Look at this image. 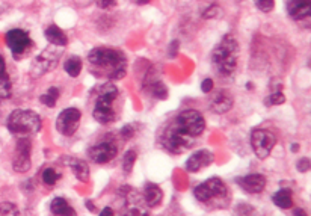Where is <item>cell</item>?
Wrapping results in <instances>:
<instances>
[{
    "mask_svg": "<svg viewBox=\"0 0 311 216\" xmlns=\"http://www.w3.org/2000/svg\"><path fill=\"white\" fill-rule=\"evenodd\" d=\"M204 129L205 120L198 111H183L162 132L160 147L171 154H181L195 145Z\"/></svg>",
    "mask_w": 311,
    "mask_h": 216,
    "instance_id": "obj_1",
    "label": "cell"
},
{
    "mask_svg": "<svg viewBox=\"0 0 311 216\" xmlns=\"http://www.w3.org/2000/svg\"><path fill=\"white\" fill-rule=\"evenodd\" d=\"M88 62L91 71L95 76L106 77L109 80H119L127 73V58L118 48H92L88 55Z\"/></svg>",
    "mask_w": 311,
    "mask_h": 216,
    "instance_id": "obj_2",
    "label": "cell"
},
{
    "mask_svg": "<svg viewBox=\"0 0 311 216\" xmlns=\"http://www.w3.org/2000/svg\"><path fill=\"white\" fill-rule=\"evenodd\" d=\"M239 43L234 37L225 35L212 51V64L215 71L221 77H230L237 68L239 62Z\"/></svg>",
    "mask_w": 311,
    "mask_h": 216,
    "instance_id": "obj_3",
    "label": "cell"
},
{
    "mask_svg": "<svg viewBox=\"0 0 311 216\" xmlns=\"http://www.w3.org/2000/svg\"><path fill=\"white\" fill-rule=\"evenodd\" d=\"M97 96H95V103H94V111H92V117L94 120L103 125H108L116 120V114L113 109V101L119 96V91L116 88V85H113L112 82H108L101 86H98L95 89Z\"/></svg>",
    "mask_w": 311,
    "mask_h": 216,
    "instance_id": "obj_4",
    "label": "cell"
},
{
    "mask_svg": "<svg viewBox=\"0 0 311 216\" xmlns=\"http://www.w3.org/2000/svg\"><path fill=\"white\" fill-rule=\"evenodd\" d=\"M6 127L11 133H14L19 138H29L41 130L43 121L41 117L33 111L17 109L8 117Z\"/></svg>",
    "mask_w": 311,
    "mask_h": 216,
    "instance_id": "obj_5",
    "label": "cell"
},
{
    "mask_svg": "<svg viewBox=\"0 0 311 216\" xmlns=\"http://www.w3.org/2000/svg\"><path fill=\"white\" fill-rule=\"evenodd\" d=\"M228 188L227 185L223 183L221 178L218 177H213V178H209L207 182L198 185L195 189H194V195L195 198L204 203V204H210V203H215V201H222V204L227 207V203L230 200V195H228Z\"/></svg>",
    "mask_w": 311,
    "mask_h": 216,
    "instance_id": "obj_6",
    "label": "cell"
},
{
    "mask_svg": "<svg viewBox=\"0 0 311 216\" xmlns=\"http://www.w3.org/2000/svg\"><path fill=\"white\" fill-rule=\"evenodd\" d=\"M251 145L255 156L265 160L272 153L273 147L277 145V136L266 129H255L251 133Z\"/></svg>",
    "mask_w": 311,
    "mask_h": 216,
    "instance_id": "obj_7",
    "label": "cell"
},
{
    "mask_svg": "<svg viewBox=\"0 0 311 216\" xmlns=\"http://www.w3.org/2000/svg\"><path fill=\"white\" fill-rule=\"evenodd\" d=\"M5 41H6V46L11 50V53H12V56L15 59H20L33 46L29 33L24 32L23 29H11V30H8L6 35H5Z\"/></svg>",
    "mask_w": 311,
    "mask_h": 216,
    "instance_id": "obj_8",
    "label": "cell"
},
{
    "mask_svg": "<svg viewBox=\"0 0 311 216\" xmlns=\"http://www.w3.org/2000/svg\"><path fill=\"white\" fill-rule=\"evenodd\" d=\"M62 55V50L58 48L56 46H51V47H47L41 53L37 56L33 65H32V76L33 77H40L45 73H48L50 70H53L56 65H58V61Z\"/></svg>",
    "mask_w": 311,
    "mask_h": 216,
    "instance_id": "obj_9",
    "label": "cell"
},
{
    "mask_svg": "<svg viewBox=\"0 0 311 216\" xmlns=\"http://www.w3.org/2000/svg\"><path fill=\"white\" fill-rule=\"evenodd\" d=\"M82 112L77 107H67L56 118V130L62 136H73L80 125Z\"/></svg>",
    "mask_w": 311,
    "mask_h": 216,
    "instance_id": "obj_10",
    "label": "cell"
},
{
    "mask_svg": "<svg viewBox=\"0 0 311 216\" xmlns=\"http://www.w3.org/2000/svg\"><path fill=\"white\" fill-rule=\"evenodd\" d=\"M118 154V145L112 141H105L100 144L92 145L88 148V157L91 162L97 165H103L111 162Z\"/></svg>",
    "mask_w": 311,
    "mask_h": 216,
    "instance_id": "obj_11",
    "label": "cell"
},
{
    "mask_svg": "<svg viewBox=\"0 0 311 216\" xmlns=\"http://www.w3.org/2000/svg\"><path fill=\"white\" fill-rule=\"evenodd\" d=\"M32 144L29 138H19L17 148H15V157L12 160V168L15 172H27L32 167L30 160Z\"/></svg>",
    "mask_w": 311,
    "mask_h": 216,
    "instance_id": "obj_12",
    "label": "cell"
},
{
    "mask_svg": "<svg viewBox=\"0 0 311 216\" xmlns=\"http://www.w3.org/2000/svg\"><path fill=\"white\" fill-rule=\"evenodd\" d=\"M236 183L244 189L245 192L257 195L262 193L266 188V177L262 174H249L245 177H237Z\"/></svg>",
    "mask_w": 311,
    "mask_h": 216,
    "instance_id": "obj_13",
    "label": "cell"
},
{
    "mask_svg": "<svg viewBox=\"0 0 311 216\" xmlns=\"http://www.w3.org/2000/svg\"><path fill=\"white\" fill-rule=\"evenodd\" d=\"M215 160V156L212 151L209 150H198L195 151L187 160H186V169L189 172H198L201 169L207 168L209 165H212Z\"/></svg>",
    "mask_w": 311,
    "mask_h": 216,
    "instance_id": "obj_14",
    "label": "cell"
},
{
    "mask_svg": "<svg viewBox=\"0 0 311 216\" xmlns=\"http://www.w3.org/2000/svg\"><path fill=\"white\" fill-rule=\"evenodd\" d=\"M286 9L289 12L290 19L301 22V20L310 19L311 2L310 0H287Z\"/></svg>",
    "mask_w": 311,
    "mask_h": 216,
    "instance_id": "obj_15",
    "label": "cell"
},
{
    "mask_svg": "<svg viewBox=\"0 0 311 216\" xmlns=\"http://www.w3.org/2000/svg\"><path fill=\"white\" fill-rule=\"evenodd\" d=\"M233 103L234 100L227 89L216 91L210 98V107L215 114H227L233 107Z\"/></svg>",
    "mask_w": 311,
    "mask_h": 216,
    "instance_id": "obj_16",
    "label": "cell"
},
{
    "mask_svg": "<svg viewBox=\"0 0 311 216\" xmlns=\"http://www.w3.org/2000/svg\"><path fill=\"white\" fill-rule=\"evenodd\" d=\"M44 35L45 38H47V41H48L51 46H56V47H65V46H67V35H65V32H64L61 27H58L56 24L48 26V27L45 29Z\"/></svg>",
    "mask_w": 311,
    "mask_h": 216,
    "instance_id": "obj_17",
    "label": "cell"
},
{
    "mask_svg": "<svg viewBox=\"0 0 311 216\" xmlns=\"http://www.w3.org/2000/svg\"><path fill=\"white\" fill-rule=\"evenodd\" d=\"M67 165L70 167V169L73 171V174L77 177V180L80 182H88L89 178V167L88 164L82 159H77V157H68Z\"/></svg>",
    "mask_w": 311,
    "mask_h": 216,
    "instance_id": "obj_18",
    "label": "cell"
},
{
    "mask_svg": "<svg viewBox=\"0 0 311 216\" xmlns=\"http://www.w3.org/2000/svg\"><path fill=\"white\" fill-rule=\"evenodd\" d=\"M142 193H144V200H145V203H147L148 207H157L162 203V200H163L162 189L157 185H154V183H147L144 186V192Z\"/></svg>",
    "mask_w": 311,
    "mask_h": 216,
    "instance_id": "obj_19",
    "label": "cell"
},
{
    "mask_svg": "<svg viewBox=\"0 0 311 216\" xmlns=\"http://www.w3.org/2000/svg\"><path fill=\"white\" fill-rule=\"evenodd\" d=\"M11 93H12V85L6 71V62L3 56H0V100L9 98Z\"/></svg>",
    "mask_w": 311,
    "mask_h": 216,
    "instance_id": "obj_20",
    "label": "cell"
},
{
    "mask_svg": "<svg viewBox=\"0 0 311 216\" xmlns=\"http://www.w3.org/2000/svg\"><path fill=\"white\" fill-rule=\"evenodd\" d=\"M272 201L273 204L278 207V209H283V210H289L293 207V198H291V191L290 189H280L278 192L273 193L272 196Z\"/></svg>",
    "mask_w": 311,
    "mask_h": 216,
    "instance_id": "obj_21",
    "label": "cell"
},
{
    "mask_svg": "<svg viewBox=\"0 0 311 216\" xmlns=\"http://www.w3.org/2000/svg\"><path fill=\"white\" fill-rule=\"evenodd\" d=\"M50 212L53 215L65 216V215H76V210L68 204V201H65L64 198H55L50 204Z\"/></svg>",
    "mask_w": 311,
    "mask_h": 216,
    "instance_id": "obj_22",
    "label": "cell"
},
{
    "mask_svg": "<svg viewBox=\"0 0 311 216\" xmlns=\"http://www.w3.org/2000/svg\"><path fill=\"white\" fill-rule=\"evenodd\" d=\"M82 67H83V64H82V59L79 56H70L65 61V65H64L65 73L70 77H77L82 71Z\"/></svg>",
    "mask_w": 311,
    "mask_h": 216,
    "instance_id": "obj_23",
    "label": "cell"
},
{
    "mask_svg": "<svg viewBox=\"0 0 311 216\" xmlns=\"http://www.w3.org/2000/svg\"><path fill=\"white\" fill-rule=\"evenodd\" d=\"M148 91L157 100H166L168 98V88H166V85L163 82H159V80L151 82L148 85Z\"/></svg>",
    "mask_w": 311,
    "mask_h": 216,
    "instance_id": "obj_24",
    "label": "cell"
},
{
    "mask_svg": "<svg viewBox=\"0 0 311 216\" xmlns=\"http://www.w3.org/2000/svg\"><path fill=\"white\" fill-rule=\"evenodd\" d=\"M59 96H61L59 89H58L56 86H51V88L47 89V93H44L43 96L40 97V101H41L43 104H45L47 107H53V106H56Z\"/></svg>",
    "mask_w": 311,
    "mask_h": 216,
    "instance_id": "obj_25",
    "label": "cell"
},
{
    "mask_svg": "<svg viewBox=\"0 0 311 216\" xmlns=\"http://www.w3.org/2000/svg\"><path fill=\"white\" fill-rule=\"evenodd\" d=\"M136 151L134 150H129L124 153V157H123V171L126 175H130L132 174V169L134 167V162H136Z\"/></svg>",
    "mask_w": 311,
    "mask_h": 216,
    "instance_id": "obj_26",
    "label": "cell"
},
{
    "mask_svg": "<svg viewBox=\"0 0 311 216\" xmlns=\"http://www.w3.org/2000/svg\"><path fill=\"white\" fill-rule=\"evenodd\" d=\"M61 180V172L55 168H45L43 171V182L47 186H55Z\"/></svg>",
    "mask_w": 311,
    "mask_h": 216,
    "instance_id": "obj_27",
    "label": "cell"
},
{
    "mask_svg": "<svg viewBox=\"0 0 311 216\" xmlns=\"http://www.w3.org/2000/svg\"><path fill=\"white\" fill-rule=\"evenodd\" d=\"M283 103H286V96L280 91H277V93H273V94H270L265 98V104L267 107L269 106H280Z\"/></svg>",
    "mask_w": 311,
    "mask_h": 216,
    "instance_id": "obj_28",
    "label": "cell"
},
{
    "mask_svg": "<svg viewBox=\"0 0 311 216\" xmlns=\"http://www.w3.org/2000/svg\"><path fill=\"white\" fill-rule=\"evenodd\" d=\"M0 215L17 216L20 215V210H19L17 206L12 204V203H2V204H0Z\"/></svg>",
    "mask_w": 311,
    "mask_h": 216,
    "instance_id": "obj_29",
    "label": "cell"
},
{
    "mask_svg": "<svg viewBox=\"0 0 311 216\" xmlns=\"http://www.w3.org/2000/svg\"><path fill=\"white\" fill-rule=\"evenodd\" d=\"M254 3H255V8L265 14H269L275 6V0H254Z\"/></svg>",
    "mask_w": 311,
    "mask_h": 216,
    "instance_id": "obj_30",
    "label": "cell"
},
{
    "mask_svg": "<svg viewBox=\"0 0 311 216\" xmlns=\"http://www.w3.org/2000/svg\"><path fill=\"white\" fill-rule=\"evenodd\" d=\"M219 15H221V8L216 6V5H213V6H210V8H207V9L204 11L202 19L209 20V19H216V17H219Z\"/></svg>",
    "mask_w": 311,
    "mask_h": 216,
    "instance_id": "obj_31",
    "label": "cell"
},
{
    "mask_svg": "<svg viewBox=\"0 0 311 216\" xmlns=\"http://www.w3.org/2000/svg\"><path fill=\"white\" fill-rule=\"evenodd\" d=\"M134 133H136V130H134L133 124H126V125L121 129V136H123L126 141L132 139L134 136Z\"/></svg>",
    "mask_w": 311,
    "mask_h": 216,
    "instance_id": "obj_32",
    "label": "cell"
},
{
    "mask_svg": "<svg viewBox=\"0 0 311 216\" xmlns=\"http://www.w3.org/2000/svg\"><path fill=\"white\" fill-rule=\"evenodd\" d=\"M298 169H299V172H307V171H310V159L308 157H302L299 162H298Z\"/></svg>",
    "mask_w": 311,
    "mask_h": 216,
    "instance_id": "obj_33",
    "label": "cell"
},
{
    "mask_svg": "<svg viewBox=\"0 0 311 216\" xmlns=\"http://www.w3.org/2000/svg\"><path fill=\"white\" fill-rule=\"evenodd\" d=\"M213 89V80L212 79H204L201 83V91L204 94H210V91Z\"/></svg>",
    "mask_w": 311,
    "mask_h": 216,
    "instance_id": "obj_34",
    "label": "cell"
},
{
    "mask_svg": "<svg viewBox=\"0 0 311 216\" xmlns=\"http://www.w3.org/2000/svg\"><path fill=\"white\" fill-rule=\"evenodd\" d=\"M118 2L116 0H97V6L100 9H109L112 6H115Z\"/></svg>",
    "mask_w": 311,
    "mask_h": 216,
    "instance_id": "obj_35",
    "label": "cell"
},
{
    "mask_svg": "<svg viewBox=\"0 0 311 216\" xmlns=\"http://www.w3.org/2000/svg\"><path fill=\"white\" fill-rule=\"evenodd\" d=\"M177 51H178V41H174V43H171V46H169V56L172 58V56H177Z\"/></svg>",
    "mask_w": 311,
    "mask_h": 216,
    "instance_id": "obj_36",
    "label": "cell"
},
{
    "mask_svg": "<svg viewBox=\"0 0 311 216\" xmlns=\"http://www.w3.org/2000/svg\"><path fill=\"white\" fill-rule=\"evenodd\" d=\"M100 215H101V216H113V210H112L111 207H106V209H103V210L100 212Z\"/></svg>",
    "mask_w": 311,
    "mask_h": 216,
    "instance_id": "obj_37",
    "label": "cell"
},
{
    "mask_svg": "<svg viewBox=\"0 0 311 216\" xmlns=\"http://www.w3.org/2000/svg\"><path fill=\"white\" fill-rule=\"evenodd\" d=\"M293 215H305V212L301 210V209H295V210H293Z\"/></svg>",
    "mask_w": 311,
    "mask_h": 216,
    "instance_id": "obj_38",
    "label": "cell"
},
{
    "mask_svg": "<svg viewBox=\"0 0 311 216\" xmlns=\"http://www.w3.org/2000/svg\"><path fill=\"white\" fill-rule=\"evenodd\" d=\"M151 0H136V3L137 5H147V3H150Z\"/></svg>",
    "mask_w": 311,
    "mask_h": 216,
    "instance_id": "obj_39",
    "label": "cell"
},
{
    "mask_svg": "<svg viewBox=\"0 0 311 216\" xmlns=\"http://www.w3.org/2000/svg\"><path fill=\"white\" fill-rule=\"evenodd\" d=\"M87 207H88V209H91V210H92V212H94V210H95V207H94V204H92V203H91V201H87Z\"/></svg>",
    "mask_w": 311,
    "mask_h": 216,
    "instance_id": "obj_40",
    "label": "cell"
},
{
    "mask_svg": "<svg viewBox=\"0 0 311 216\" xmlns=\"http://www.w3.org/2000/svg\"><path fill=\"white\" fill-rule=\"evenodd\" d=\"M298 150H299V145L291 144V151H298Z\"/></svg>",
    "mask_w": 311,
    "mask_h": 216,
    "instance_id": "obj_41",
    "label": "cell"
},
{
    "mask_svg": "<svg viewBox=\"0 0 311 216\" xmlns=\"http://www.w3.org/2000/svg\"><path fill=\"white\" fill-rule=\"evenodd\" d=\"M3 11H5V9H3V8H2V6H0V15H2V14H3Z\"/></svg>",
    "mask_w": 311,
    "mask_h": 216,
    "instance_id": "obj_42",
    "label": "cell"
}]
</instances>
